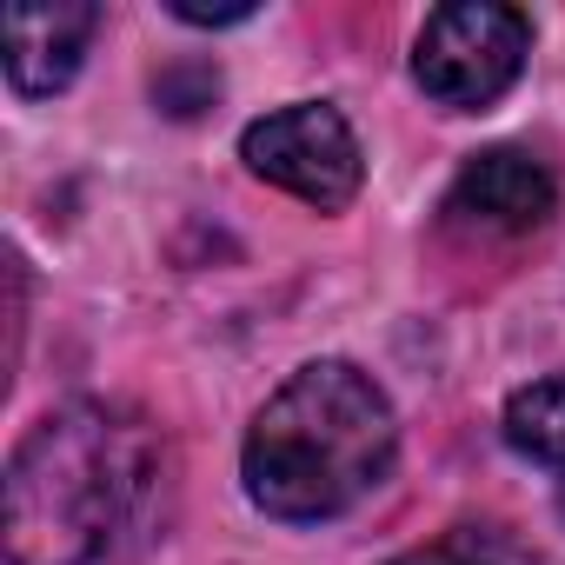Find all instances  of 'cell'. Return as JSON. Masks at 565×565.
Returning <instances> with one entry per match:
<instances>
[{"instance_id":"obj_1","label":"cell","mask_w":565,"mask_h":565,"mask_svg":"<svg viewBox=\"0 0 565 565\" xmlns=\"http://www.w3.org/2000/svg\"><path fill=\"white\" fill-rule=\"evenodd\" d=\"M153 486V446L107 406L47 413L8 466V558L94 565Z\"/></svg>"},{"instance_id":"obj_2","label":"cell","mask_w":565,"mask_h":565,"mask_svg":"<svg viewBox=\"0 0 565 565\" xmlns=\"http://www.w3.org/2000/svg\"><path fill=\"white\" fill-rule=\"evenodd\" d=\"M393 446L399 426L386 393L360 366L320 360L259 406L246 433V492L273 519H333L386 479Z\"/></svg>"},{"instance_id":"obj_3","label":"cell","mask_w":565,"mask_h":565,"mask_svg":"<svg viewBox=\"0 0 565 565\" xmlns=\"http://www.w3.org/2000/svg\"><path fill=\"white\" fill-rule=\"evenodd\" d=\"M525 14L512 8H492V0H459V8H439L426 14V34H419V54H413V74L419 87L439 100V107H492L519 67H525Z\"/></svg>"},{"instance_id":"obj_4","label":"cell","mask_w":565,"mask_h":565,"mask_svg":"<svg viewBox=\"0 0 565 565\" xmlns=\"http://www.w3.org/2000/svg\"><path fill=\"white\" fill-rule=\"evenodd\" d=\"M239 153L259 180L287 186V193H300L307 206H327V213L347 206L360 193V173H366L353 127L320 100H300V107H279V114L253 120Z\"/></svg>"},{"instance_id":"obj_5","label":"cell","mask_w":565,"mask_h":565,"mask_svg":"<svg viewBox=\"0 0 565 565\" xmlns=\"http://www.w3.org/2000/svg\"><path fill=\"white\" fill-rule=\"evenodd\" d=\"M94 28H100V8H87V0H21V8H8L0 41H8L14 94H61L81 74Z\"/></svg>"},{"instance_id":"obj_6","label":"cell","mask_w":565,"mask_h":565,"mask_svg":"<svg viewBox=\"0 0 565 565\" xmlns=\"http://www.w3.org/2000/svg\"><path fill=\"white\" fill-rule=\"evenodd\" d=\"M552 200H558V186L532 153L486 147V153H472L459 167V180L446 193V213L479 226V233H532V226H545Z\"/></svg>"},{"instance_id":"obj_7","label":"cell","mask_w":565,"mask_h":565,"mask_svg":"<svg viewBox=\"0 0 565 565\" xmlns=\"http://www.w3.org/2000/svg\"><path fill=\"white\" fill-rule=\"evenodd\" d=\"M505 439H512L525 459L565 472V373L532 380V386L512 393V406H505Z\"/></svg>"},{"instance_id":"obj_8","label":"cell","mask_w":565,"mask_h":565,"mask_svg":"<svg viewBox=\"0 0 565 565\" xmlns=\"http://www.w3.org/2000/svg\"><path fill=\"white\" fill-rule=\"evenodd\" d=\"M393 565H532V552L499 525H452V532H439L433 545H419Z\"/></svg>"}]
</instances>
